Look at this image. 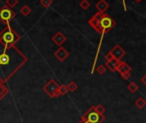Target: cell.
<instances>
[{"instance_id": "obj_1", "label": "cell", "mask_w": 146, "mask_h": 123, "mask_svg": "<svg viewBox=\"0 0 146 123\" xmlns=\"http://www.w3.org/2000/svg\"><path fill=\"white\" fill-rule=\"evenodd\" d=\"M27 62V57L15 45L0 42V81L3 84Z\"/></svg>"}, {"instance_id": "obj_2", "label": "cell", "mask_w": 146, "mask_h": 123, "mask_svg": "<svg viewBox=\"0 0 146 123\" xmlns=\"http://www.w3.org/2000/svg\"><path fill=\"white\" fill-rule=\"evenodd\" d=\"M20 39V35L9 24L0 33V42L5 45H15Z\"/></svg>"}, {"instance_id": "obj_3", "label": "cell", "mask_w": 146, "mask_h": 123, "mask_svg": "<svg viewBox=\"0 0 146 123\" xmlns=\"http://www.w3.org/2000/svg\"><path fill=\"white\" fill-rule=\"evenodd\" d=\"M105 119L106 118L104 115L99 114L96 110L95 106H92L87 112L81 116V120L87 123H103Z\"/></svg>"}, {"instance_id": "obj_4", "label": "cell", "mask_w": 146, "mask_h": 123, "mask_svg": "<svg viewBox=\"0 0 146 123\" xmlns=\"http://www.w3.org/2000/svg\"><path fill=\"white\" fill-rule=\"evenodd\" d=\"M115 24H116L115 21L108 14L104 13L96 31L98 32L99 33L104 34V33L110 32L115 26Z\"/></svg>"}, {"instance_id": "obj_5", "label": "cell", "mask_w": 146, "mask_h": 123, "mask_svg": "<svg viewBox=\"0 0 146 123\" xmlns=\"http://www.w3.org/2000/svg\"><path fill=\"white\" fill-rule=\"evenodd\" d=\"M15 16V12L8 6H3L0 9V21L6 25L9 24V22Z\"/></svg>"}, {"instance_id": "obj_6", "label": "cell", "mask_w": 146, "mask_h": 123, "mask_svg": "<svg viewBox=\"0 0 146 123\" xmlns=\"http://www.w3.org/2000/svg\"><path fill=\"white\" fill-rule=\"evenodd\" d=\"M59 86H60V85H58V83L55 80H50L44 86L43 91L50 98H55V95L57 92Z\"/></svg>"}, {"instance_id": "obj_7", "label": "cell", "mask_w": 146, "mask_h": 123, "mask_svg": "<svg viewBox=\"0 0 146 123\" xmlns=\"http://www.w3.org/2000/svg\"><path fill=\"white\" fill-rule=\"evenodd\" d=\"M110 52L115 59L119 61H121V59L126 55V51H124L120 45H116Z\"/></svg>"}, {"instance_id": "obj_8", "label": "cell", "mask_w": 146, "mask_h": 123, "mask_svg": "<svg viewBox=\"0 0 146 123\" xmlns=\"http://www.w3.org/2000/svg\"><path fill=\"white\" fill-rule=\"evenodd\" d=\"M54 56L60 62H64V60H66L68 58V57L69 56V53H68V51L66 49H64L63 47L60 46L57 49V51L54 53Z\"/></svg>"}, {"instance_id": "obj_9", "label": "cell", "mask_w": 146, "mask_h": 123, "mask_svg": "<svg viewBox=\"0 0 146 123\" xmlns=\"http://www.w3.org/2000/svg\"><path fill=\"white\" fill-rule=\"evenodd\" d=\"M52 41L57 45V46H61L66 40H67V39H66V37L64 36V34L62 33H61V32H57L53 37H52Z\"/></svg>"}, {"instance_id": "obj_10", "label": "cell", "mask_w": 146, "mask_h": 123, "mask_svg": "<svg viewBox=\"0 0 146 123\" xmlns=\"http://www.w3.org/2000/svg\"><path fill=\"white\" fill-rule=\"evenodd\" d=\"M103 14H104V13L98 12V13L95 14V15H94L92 19H90V21H88V24H89L90 26H92L95 30H97V28H98V26L99 21H100V20H101V18H102V16H103Z\"/></svg>"}, {"instance_id": "obj_11", "label": "cell", "mask_w": 146, "mask_h": 123, "mask_svg": "<svg viewBox=\"0 0 146 123\" xmlns=\"http://www.w3.org/2000/svg\"><path fill=\"white\" fill-rule=\"evenodd\" d=\"M131 67L126 63L125 62H121L120 61L118 66H117V68H116V71H118L120 73V74H123V73H126V72H130L131 71Z\"/></svg>"}, {"instance_id": "obj_12", "label": "cell", "mask_w": 146, "mask_h": 123, "mask_svg": "<svg viewBox=\"0 0 146 123\" xmlns=\"http://www.w3.org/2000/svg\"><path fill=\"white\" fill-rule=\"evenodd\" d=\"M119 62H120L119 60H116V59L113 58L112 60H110V61H109V62H106V67H107L112 73H114V72L116 71V68H117V66H118Z\"/></svg>"}, {"instance_id": "obj_13", "label": "cell", "mask_w": 146, "mask_h": 123, "mask_svg": "<svg viewBox=\"0 0 146 123\" xmlns=\"http://www.w3.org/2000/svg\"><path fill=\"white\" fill-rule=\"evenodd\" d=\"M109 7H110V5L105 0H100L96 4V8L98 9V12H101V13H104L109 9Z\"/></svg>"}, {"instance_id": "obj_14", "label": "cell", "mask_w": 146, "mask_h": 123, "mask_svg": "<svg viewBox=\"0 0 146 123\" xmlns=\"http://www.w3.org/2000/svg\"><path fill=\"white\" fill-rule=\"evenodd\" d=\"M68 92V89L67 86H65V85H61V86H59V88H58L57 92H56V95H55V98H58V97H60V96H64V95H66Z\"/></svg>"}, {"instance_id": "obj_15", "label": "cell", "mask_w": 146, "mask_h": 123, "mask_svg": "<svg viewBox=\"0 0 146 123\" xmlns=\"http://www.w3.org/2000/svg\"><path fill=\"white\" fill-rule=\"evenodd\" d=\"M9 93V89L4 86L3 83L0 81V101L3 99Z\"/></svg>"}, {"instance_id": "obj_16", "label": "cell", "mask_w": 146, "mask_h": 123, "mask_svg": "<svg viewBox=\"0 0 146 123\" xmlns=\"http://www.w3.org/2000/svg\"><path fill=\"white\" fill-rule=\"evenodd\" d=\"M127 88L128 89V91H129L130 92L135 93V92L139 90V86H138V84H137L136 82L133 81V82H131V83L127 86Z\"/></svg>"}, {"instance_id": "obj_17", "label": "cell", "mask_w": 146, "mask_h": 123, "mask_svg": "<svg viewBox=\"0 0 146 123\" xmlns=\"http://www.w3.org/2000/svg\"><path fill=\"white\" fill-rule=\"evenodd\" d=\"M20 12H21L24 16H27L28 15H30V13L32 12V10H31V9H30V7H29V6H27V5H24L23 7H21V8Z\"/></svg>"}, {"instance_id": "obj_18", "label": "cell", "mask_w": 146, "mask_h": 123, "mask_svg": "<svg viewBox=\"0 0 146 123\" xmlns=\"http://www.w3.org/2000/svg\"><path fill=\"white\" fill-rule=\"evenodd\" d=\"M135 105H136L139 110H142L143 108H145V106L146 105L145 100L143 98H139L135 102Z\"/></svg>"}, {"instance_id": "obj_19", "label": "cell", "mask_w": 146, "mask_h": 123, "mask_svg": "<svg viewBox=\"0 0 146 123\" xmlns=\"http://www.w3.org/2000/svg\"><path fill=\"white\" fill-rule=\"evenodd\" d=\"M67 87L68 89V92H75L78 89V85L74 81H71V82L68 83V85L67 86Z\"/></svg>"}, {"instance_id": "obj_20", "label": "cell", "mask_w": 146, "mask_h": 123, "mask_svg": "<svg viewBox=\"0 0 146 123\" xmlns=\"http://www.w3.org/2000/svg\"><path fill=\"white\" fill-rule=\"evenodd\" d=\"M80 6L83 9H87L89 7H90V3H89V1H87V0H82L81 2H80Z\"/></svg>"}, {"instance_id": "obj_21", "label": "cell", "mask_w": 146, "mask_h": 123, "mask_svg": "<svg viewBox=\"0 0 146 123\" xmlns=\"http://www.w3.org/2000/svg\"><path fill=\"white\" fill-rule=\"evenodd\" d=\"M95 108H96V110H97L99 114H101V115H104V114L105 113V111H106L105 108H104L102 104H98V106H95Z\"/></svg>"}, {"instance_id": "obj_22", "label": "cell", "mask_w": 146, "mask_h": 123, "mask_svg": "<svg viewBox=\"0 0 146 123\" xmlns=\"http://www.w3.org/2000/svg\"><path fill=\"white\" fill-rule=\"evenodd\" d=\"M18 3V0H6V5L9 8L15 7Z\"/></svg>"}, {"instance_id": "obj_23", "label": "cell", "mask_w": 146, "mask_h": 123, "mask_svg": "<svg viewBox=\"0 0 146 123\" xmlns=\"http://www.w3.org/2000/svg\"><path fill=\"white\" fill-rule=\"evenodd\" d=\"M97 72L99 74H105V72H106V67L105 66H104V65H99L98 68H97Z\"/></svg>"}, {"instance_id": "obj_24", "label": "cell", "mask_w": 146, "mask_h": 123, "mask_svg": "<svg viewBox=\"0 0 146 123\" xmlns=\"http://www.w3.org/2000/svg\"><path fill=\"white\" fill-rule=\"evenodd\" d=\"M40 3L44 8H49L52 4V0H40Z\"/></svg>"}, {"instance_id": "obj_25", "label": "cell", "mask_w": 146, "mask_h": 123, "mask_svg": "<svg viewBox=\"0 0 146 123\" xmlns=\"http://www.w3.org/2000/svg\"><path fill=\"white\" fill-rule=\"evenodd\" d=\"M121 77H122L125 80H127L130 79V77H131V73H130V72H126V73L121 74Z\"/></svg>"}, {"instance_id": "obj_26", "label": "cell", "mask_w": 146, "mask_h": 123, "mask_svg": "<svg viewBox=\"0 0 146 123\" xmlns=\"http://www.w3.org/2000/svg\"><path fill=\"white\" fill-rule=\"evenodd\" d=\"M114 57H112V55L110 54V52H109L108 54H106L105 55V59H106V61L107 62H109V61H110V60H112Z\"/></svg>"}, {"instance_id": "obj_27", "label": "cell", "mask_w": 146, "mask_h": 123, "mask_svg": "<svg viewBox=\"0 0 146 123\" xmlns=\"http://www.w3.org/2000/svg\"><path fill=\"white\" fill-rule=\"evenodd\" d=\"M145 79H146V75L145 74L142 78H141V82L144 84V85H146V81H145Z\"/></svg>"}, {"instance_id": "obj_28", "label": "cell", "mask_w": 146, "mask_h": 123, "mask_svg": "<svg viewBox=\"0 0 146 123\" xmlns=\"http://www.w3.org/2000/svg\"><path fill=\"white\" fill-rule=\"evenodd\" d=\"M79 123H87V122H84V121H82V120H80V122Z\"/></svg>"}, {"instance_id": "obj_29", "label": "cell", "mask_w": 146, "mask_h": 123, "mask_svg": "<svg viewBox=\"0 0 146 123\" xmlns=\"http://www.w3.org/2000/svg\"><path fill=\"white\" fill-rule=\"evenodd\" d=\"M142 0H135V2H137V3H140Z\"/></svg>"}]
</instances>
